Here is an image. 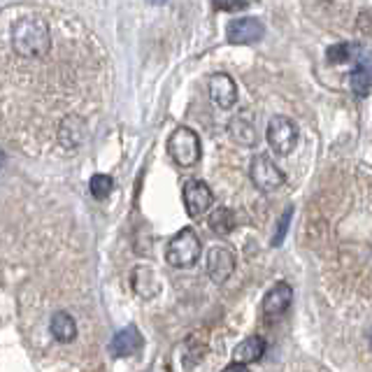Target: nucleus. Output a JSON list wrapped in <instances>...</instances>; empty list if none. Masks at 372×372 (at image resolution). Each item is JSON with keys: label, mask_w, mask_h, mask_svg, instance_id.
<instances>
[{"label": "nucleus", "mask_w": 372, "mask_h": 372, "mask_svg": "<svg viewBox=\"0 0 372 372\" xmlns=\"http://www.w3.org/2000/svg\"><path fill=\"white\" fill-rule=\"evenodd\" d=\"M10 35H12V47H15V51L19 56L42 58L49 54L51 35H49V26H47L45 19H40V17L17 19Z\"/></svg>", "instance_id": "nucleus-1"}, {"label": "nucleus", "mask_w": 372, "mask_h": 372, "mask_svg": "<svg viewBox=\"0 0 372 372\" xmlns=\"http://www.w3.org/2000/svg\"><path fill=\"white\" fill-rule=\"evenodd\" d=\"M209 98L214 100V105H219L221 110H231L238 100V86L228 74L216 72L209 77Z\"/></svg>", "instance_id": "nucleus-10"}, {"label": "nucleus", "mask_w": 372, "mask_h": 372, "mask_svg": "<svg viewBox=\"0 0 372 372\" xmlns=\"http://www.w3.org/2000/svg\"><path fill=\"white\" fill-rule=\"evenodd\" d=\"M82 135H84V126L79 119H65L63 124H60L58 140L63 147H77L79 142H82Z\"/></svg>", "instance_id": "nucleus-18"}, {"label": "nucleus", "mask_w": 372, "mask_h": 372, "mask_svg": "<svg viewBox=\"0 0 372 372\" xmlns=\"http://www.w3.org/2000/svg\"><path fill=\"white\" fill-rule=\"evenodd\" d=\"M223 372H249L247 365H240V363H231L228 368H223Z\"/></svg>", "instance_id": "nucleus-22"}, {"label": "nucleus", "mask_w": 372, "mask_h": 372, "mask_svg": "<svg viewBox=\"0 0 372 372\" xmlns=\"http://www.w3.org/2000/svg\"><path fill=\"white\" fill-rule=\"evenodd\" d=\"M266 138L275 154L289 156L298 145V126L289 117H273L268 124Z\"/></svg>", "instance_id": "nucleus-4"}, {"label": "nucleus", "mask_w": 372, "mask_h": 372, "mask_svg": "<svg viewBox=\"0 0 372 372\" xmlns=\"http://www.w3.org/2000/svg\"><path fill=\"white\" fill-rule=\"evenodd\" d=\"M112 186H114V181H112L110 175H93L91 181H89V188H91L93 198H98V200L107 198L110 191H112Z\"/></svg>", "instance_id": "nucleus-19"}, {"label": "nucleus", "mask_w": 372, "mask_h": 372, "mask_svg": "<svg viewBox=\"0 0 372 372\" xmlns=\"http://www.w3.org/2000/svg\"><path fill=\"white\" fill-rule=\"evenodd\" d=\"M168 152H170L172 161L181 168H191L198 163L200 159V140L195 131L186 126H179L177 131L168 140Z\"/></svg>", "instance_id": "nucleus-3"}, {"label": "nucleus", "mask_w": 372, "mask_h": 372, "mask_svg": "<svg viewBox=\"0 0 372 372\" xmlns=\"http://www.w3.org/2000/svg\"><path fill=\"white\" fill-rule=\"evenodd\" d=\"M207 223H209V228H212L216 235H228V233H233V228H235V223H238V219H235L233 209L219 207V209H214V212L209 214Z\"/></svg>", "instance_id": "nucleus-16"}, {"label": "nucleus", "mask_w": 372, "mask_h": 372, "mask_svg": "<svg viewBox=\"0 0 372 372\" xmlns=\"http://www.w3.org/2000/svg\"><path fill=\"white\" fill-rule=\"evenodd\" d=\"M252 181L256 186L261 188V191H277L282 184H284V172L277 168V163L266 154H259V156H254L252 161Z\"/></svg>", "instance_id": "nucleus-5"}, {"label": "nucleus", "mask_w": 372, "mask_h": 372, "mask_svg": "<svg viewBox=\"0 0 372 372\" xmlns=\"http://www.w3.org/2000/svg\"><path fill=\"white\" fill-rule=\"evenodd\" d=\"M140 347H142V337H140V333H138V328H135V326H128V328L121 330V333L114 335L110 349H112L114 356L126 358V356L138 354Z\"/></svg>", "instance_id": "nucleus-12"}, {"label": "nucleus", "mask_w": 372, "mask_h": 372, "mask_svg": "<svg viewBox=\"0 0 372 372\" xmlns=\"http://www.w3.org/2000/svg\"><path fill=\"white\" fill-rule=\"evenodd\" d=\"M349 86L356 98L370 96V91H372V54L370 51L363 49L356 56V65H354V70H351Z\"/></svg>", "instance_id": "nucleus-8"}, {"label": "nucleus", "mask_w": 372, "mask_h": 372, "mask_svg": "<svg viewBox=\"0 0 372 372\" xmlns=\"http://www.w3.org/2000/svg\"><path fill=\"white\" fill-rule=\"evenodd\" d=\"M184 207H186V212L188 216H202L207 212L209 207H212V202H214V195H212V188H209L205 181H200V179H191V181H186L184 184Z\"/></svg>", "instance_id": "nucleus-6"}, {"label": "nucleus", "mask_w": 372, "mask_h": 372, "mask_svg": "<svg viewBox=\"0 0 372 372\" xmlns=\"http://www.w3.org/2000/svg\"><path fill=\"white\" fill-rule=\"evenodd\" d=\"M326 3H330V0H326Z\"/></svg>", "instance_id": "nucleus-26"}, {"label": "nucleus", "mask_w": 372, "mask_h": 372, "mask_svg": "<svg viewBox=\"0 0 372 372\" xmlns=\"http://www.w3.org/2000/svg\"><path fill=\"white\" fill-rule=\"evenodd\" d=\"M212 3L221 12H238L247 8V0H212Z\"/></svg>", "instance_id": "nucleus-21"}, {"label": "nucleus", "mask_w": 372, "mask_h": 372, "mask_svg": "<svg viewBox=\"0 0 372 372\" xmlns=\"http://www.w3.org/2000/svg\"><path fill=\"white\" fill-rule=\"evenodd\" d=\"M291 302H293V289L286 282H280L263 298V314L273 316V319L275 316H282L291 307Z\"/></svg>", "instance_id": "nucleus-11"}, {"label": "nucleus", "mask_w": 372, "mask_h": 372, "mask_svg": "<svg viewBox=\"0 0 372 372\" xmlns=\"http://www.w3.org/2000/svg\"><path fill=\"white\" fill-rule=\"evenodd\" d=\"M231 135L235 142H240V145H245V147L256 145V128H254L252 117H249L247 112L238 114V117L231 121Z\"/></svg>", "instance_id": "nucleus-14"}, {"label": "nucleus", "mask_w": 372, "mask_h": 372, "mask_svg": "<svg viewBox=\"0 0 372 372\" xmlns=\"http://www.w3.org/2000/svg\"><path fill=\"white\" fill-rule=\"evenodd\" d=\"M368 344H370V349H372V328H370V333H368Z\"/></svg>", "instance_id": "nucleus-24"}, {"label": "nucleus", "mask_w": 372, "mask_h": 372, "mask_svg": "<svg viewBox=\"0 0 372 372\" xmlns=\"http://www.w3.org/2000/svg\"><path fill=\"white\" fill-rule=\"evenodd\" d=\"M149 3H154V5H161V3H165V0H149Z\"/></svg>", "instance_id": "nucleus-25"}, {"label": "nucleus", "mask_w": 372, "mask_h": 372, "mask_svg": "<svg viewBox=\"0 0 372 372\" xmlns=\"http://www.w3.org/2000/svg\"><path fill=\"white\" fill-rule=\"evenodd\" d=\"M235 270V254L228 247L216 245L207 254V275L214 284H223Z\"/></svg>", "instance_id": "nucleus-7"}, {"label": "nucleus", "mask_w": 372, "mask_h": 372, "mask_svg": "<svg viewBox=\"0 0 372 372\" xmlns=\"http://www.w3.org/2000/svg\"><path fill=\"white\" fill-rule=\"evenodd\" d=\"M291 216H293V207H286V209H284V214H282L280 223H277V233H275V238H273V247H280L282 242H284V238H286Z\"/></svg>", "instance_id": "nucleus-20"}, {"label": "nucleus", "mask_w": 372, "mask_h": 372, "mask_svg": "<svg viewBox=\"0 0 372 372\" xmlns=\"http://www.w3.org/2000/svg\"><path fill=\"white\" fill-rule=\"evenodd\" d=\"M263 354H266V340L259 335H254V337L242 340L238 347H235L233 361L240 365H247V363H254V361H259V358H263Z\"/></svg>", "instance_id": "nucleus-13"}, {"label": "nucleus", "mask_w": 372, "mask_h": 372, "mask_svg": "<svg viewBox=\"0 0 372 372\" xmlns=\"http://www.w3.org/2000/svg\"><path fill=\"white\" fill-rule=\"evenodd\" d=\"M363 51V45L358 42H337V45H330L326 49V58L328 63H347V60L354 58L358 54Z\"/></svg>", "instance_id": "nucleus-17"}, {"label": "nucleus", "mask_w": 372, "mask_h": 372, "mask_svg": "<svg viewBox=\"0 0 372 372\" xmlns=\"http://www.w3.org/2000/svg\"><path fill=\"white\" fill-rule=\"evenodd\" d=\"M3 165H5V154H3V149H0V170H3Z\"/></svg>", "instance_id": "nucleus-23"}, {"label": "nucleus", "mask_w": 372, "mask_h": 372, "mask_svg": "<svg viewBox=\"0 0 372 372\" xmlns=\"http://www.w3.org/2000/svg\"><path fill=\"white\" fill-rule=\"evenodd\" d=\"M200 259V240L193 228H181L175 238L168 242L165 261L172 268H191Z\"/></svg>", "instance_id": "nucleus-2"}, {"label": "nucleus", "mask_w": 372, "mask_h": 372, "mask_svg": "<svg viewBox=\"0 0 372 372\" xmlns=\"http://www.w3.org/2000/svg\"><path fill=\"white\" fill-rule=\"evenodd\" d=\"M49 330L58 342H72L74 335H77V323L67 312H56L51 316Z\"/></svg>", "instance_id": "nucleus-15"}, {"label": "nucleus", "mask_w": 372, "mask_h": 372, "mask_svg": "<svg viewBox=\"0 0 372 372\" xmlns=\"http://www.w3.org/2000/svg\"><path fill=\"white\" fill-rule=\"evenodd\" d=\"M226 35L233 45H252L259 42V40L266 35V29L259 19L254 17H245V19H233L226 29Z\"/></svg>", "instance_id": "nucleus-9"}]
</instances>
